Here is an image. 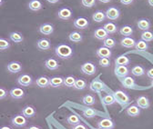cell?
Listing matches in <instances>:
<instances>
[{"label": "cell", "instance_id": "cell-1", "mask_svg": "<svg viewBox=\"0 0 153 129\" xmlns=\"http://www.w3.org/2000/svg\"><path fill=\"white\" fill-rule=\"evenodd\" d=\"M73 48L66 44H60L55 48V54L62 59H68L73 56Z\"/></svg>", "mask_w": 153, "mask_h": 129}, {"label": "cell", "instance_id": "cell-2", "mask_svg": "<svg viewBox=\"0 0 153 129\" xmlns=\"http://www.w3.org/2000/svg\"><path fill=\"white\" fill-rule=\"evenodd\" d=\"M113 97L115 98V101H116L118 104H120V105H126L130 102V98L128 97V95L124 92L123 90H117L114 92Z\"/></svg>", "mask_w": 153, "mask_h": 129}, {"label": "cell", "instance_id": "cell-3", "mask_svg": "<svg viewBox=\"0 0 153 129\" xmlns=\"http://www.w3.org/2000/svg\"><path fill=\"white\" fill-rule=\"evenodd\" d=\"M81 72L88 76H93L97 72V66L92 62H86L81 66Z\"/></svg>", "mask_w": 153, "mask_h": 129}, {"label": "cell", "instance_id": "cell-4", "mask_svg": "<svg viewBox=\"0 0 153 129\" xmlns=\"http://www.w3.org/2000/svg\"><path fill=\"white\" fill-rule=\"evenodd\" d=\"M11 124H12V125H14L16 127H23L27 125V118L25 117L22 114L16 115L11 119Z\"/></svg>", "mask_w": 153, "mask_h": 129}, {"label": "cell", "instance_id": "cell-5", "mask_svg": "<svg viewBox=\"0 0 153 129\" xmlns=\"http://www.w3.org/2000/svg\"><path fill=\"white\" fill-rule=\"evenodd\" d=\"M106 17L109 20H117L120 15V11L116 7H110L106 11Z\"/></svg>", "mask_w": 153, "mask_h": 129}, {"label": "cell", "instance_id": "cell-6", "mask_svg": "<svg viewBox=\"0 0 153 129\" xmlns=\"http://www.w3.org/2000/svg\"><path fill=\"white\" fill-rule=\"evenodd\" d=\"M32 83H33L32 77L27 75V74H22L21 76H19L17 77V84L21 86L27 87V86H31Z\"/></svg>", "mask_w": 153, "mask_h": 129}, {"label": "cell", "instance_id": "cell-7", "mask_svg": "<svg viewBox=\"0 0 153 129\" xmlns=\"http://www.w3.org/2000/svg\"><path fill=\"white\" fill-rule=\"evenodd\" d=\"M89 88L93 92H102V91H104L106 89V86H105V84L102 81H100L99 78H97V79H94L90 83Z\"/></svg>", "mask_w": 153, "mask_h": 129}, {"label": "cell", "instance_id": "cell-8", "mask_svg": "<svg viewBox=\"0 0 153 129\" xmlns=\"http://www.w3.org/2000/svg\"><path fill=\"white\" fill-rule=\"evenodd\" d=\"M114 73L119 78H124L125 77H128L129 69L128 66H116L114 69Z\"/></svg>", "mask_w": 153, "mask_h": 129}, {"label": "cell", "instance_id": "cell-9", "mask_svg": "<svg viewBox=\"0 0 153 129\" xmlns=\"http://www.w3.org/2000/svg\"><path fill=\"white\" fill-rule=\"evenodd\" d=\"M73 15V12L68 7H62L57 12V16L61 20H69Z\"/></svg>", "mask_w": 153, "mask_h": 129}, {"label": "cell", "instance_id": "cell-10", "mask_svg": "<svg viewBox=\"0 0 153 129\" xmlns=\"http://www.w3.org/2000/svg\"><path fill=\"white\" fill-rule=\"evenodd\" d=\"M73 24H74V27L76 28L85 29V28H88V27L89 26V21H88V19H87L86 17L80 16V17L76 18L73 22Z\"/></svg>", "mask_w": 153, "mask_h": 129}, {"label": "cell", "instance_id": "cell-11", "mask_svg": "<svg viewBox=\"0 0 153 129\" xmlns=\"http://www.w3.org/2000/svg\"><path fill=\"white\" fill-rule=\"evenodd\" d=\"M99 129H114L115 123L110 118H102L98 122Z\"/></svg>", "mask_w": 153, "mask_h": 129}, {"label": "cell", "instance_id": "cell-12", "mask_svg": "<svg viewBox=\"0 0 153 129\" xmlns=\"http://www.w3.org/2000/svg\"><path fill=\"white\" fill-rule=\"evenodd\" d=\"M9 95L13 99H22L25 97V91L20 87H13L9 91Z\"/></svg>", "mask_w": 153, "mask_h": 129}, {"label": "cell", "instance_id": "cell-13", "mask_svg": "<svg viewBox=\"0 0 153 129\" xmlns=\"http://www.w3.org/2000/svg\"><path fill=\"white\" fill-rule=\"evenodd\" d=\"M7 71L10 73H18L22 71V65L18 61H11L7 64Z\"/></svg>", "mask_w": 153, "mask_h": 129}, {"label": "cell", "instance_id": "cell-14", "mask_svg": "<svg viewBox=\"0 0 153 129\" xmlns=\"http://www.w3.org/2000/svg\"><path fill=\"white\" fill-rule=\"evenodd\" d=\"M96 54H97V56L100 58H108L111 57L112 55V52L109 48L106 47V46H100L98 48V50L96 51Z\"/></svg>", "mask_w": 153, "mask_h": 129}, {"label": "cell", "instance_id": "cell-15", "mask_svg": "<svg viewBox=\"0 0 153 129\" xmlns=\"http://www.w3.org/2000/svg\"><path fill=\"white\" fill-rule=\"evenodd\" d=\"M39 32H40V34H42L44 35H50L54 32V27H53V25H51L49 23L42 24L39 27Z\"/></svg>", "mask_w": 153, "mask_h": 129}, {"label": "cell", "instance_id": "cell-16", "mask_svg": "<svg viewBox=\"0 0 153 129\" xmlns=\"http://www.w3.org/2000/svg\"><path fill=\"white\" fill-rule=\"evenodd\" d=\"M137 105L141 109H147L150 106L149 99L145 96H140L137 98Z\"/></svg>", "mask_w": 153, "mask_h": 129}, {"label": "cell", "instance_id": "cell-17", "mask_svg": "<svg viewBox=\"0 0 153 129\" xmlns=\"http://www.w3.org/2000/svg\"><path fill=\"white\" fill-rule=\"evenodd\" d=\"M126 113L129 116H139L140 114V108L137 105H131L126 109Z\"/></svg>", "mask_w": 153, "mask_h": 129}, {"label": "cell", "instance_id": "cell-18", "mask_svg": "<svg viewBox=\"0 0 153 129\" xmlns=\"http://www.w3.org/2000/svg\"><path fill=\"white\" fill-rule=\"evenodd\" d=\"M120 45L126 48H132L135 46L136 41L134 38H130V36H124V38L120 40Z\"/></svg>", "mask_w": 153, "mask_h": 129}, {"label": "cell", "instance_id": "cell-19", "mask_svg": "<svg viewBox=\"0 0 153 129\" xmlns=\"http://www.w3.org/2000/svg\"><path fill=\"white\" fill-rule=\"evenodd\" d=\"M36 114V111L34 106L32 105H26L23 109H22V115L27 117V118H31L34 117Z\"/></svg>", "mask_w": 153, "mask_h": 129}, {"label": "cell", "instance_id": "cell-20", "mask_svg": "<svg viewBox=\"0 0 153 129\" xmlns=\"http://www.w3.org/2000/svg\"><path fill=\"white\" fill-rule=\"evenodd\" d=\"M120 81H121L122 86H123L125 88H129V89H131V88H135V86H136L135 80H134V78L131 77H128H128H125L124 78H121Z\"/></svg>", "mask_w": 153, "mask_h": 129}, {"label": "cell", "instance_id": "cell-21", "mask_svg": "<svg viewBox=\"0 0 153 129\" xmlns=\"http://www.w3.org/2000/svg\"><path fill=\"white\" fill-rule=\"evenodd\" d=\"M94 36L99 40H104L107 38H108V34L103 27H99V28H97L95 30Z\"/></svg>", "mask_w": 153, "mask_h": 129}, {"label": "cell", "instance_id": "cell-22", "mask_svg": "<svg viewBox=\"0 0 153 129\" xmlns=\"http://www.w3.org/2000/svg\"><path fill=\"white\" fill-rule=\"evenodd\" d=\"M36 46L40 50H49L51 48V43L47 38H41L36 42Z\"/></svg>", "mask_w": 153, "mask_h": 129}, {"label": "cell", "instance_id": "cell-23", "mask_svg": "<svg viewBox=\"0 0 153 129\" xmlns=\"http://www.w3.org/2000/svg\"><path fill=\"white\" fill-rule=\"evenodd\" d=\"M131 74L135 77H142L146 74V70L142 66L137 65V66H134L131 68Z\"/></svg>", "mask_w": 153, "mask_h": 129}, {"label": "cell", "instance_id": "cell-24", "mask_svg": "<svg viewBox=\"0 0 153 129\" xmlns=\"http://www.w3.org/2000/svg\"><path fill=\"white\" fill-rule=\"evenodd\" d=\"M64 85V78L61 77H53L49 78V86L52 87H59Z\"/></svg>", "mask_w": 153, "mask_h": 129}, {"label": "cell", "instance_id": "cell-25", "mask_svg": "<svg viewBox=\"0 0 153 129\" xmlns=\"http://www.w3.org/2000/svg\"><path fill=\"white\" fill-rule=\"evenodd\" d=\"M45 66L49 70H56L59 67V63L54 58H48L45 61Z\"/></svg>", "mask_w": 153, "mask_h": 129}, {"label": "cell", "instance_id": "cell-26", "mask_svg": "<svg viewBox=\"0 0 153 129\" xmlns=\"http://www.w3.org/2000/svg\"><path fill=\"white\" fill-rule=\"evenodd\" d=\"M68 38L71 42H75V43H79L83 40V35L81 33L78 32V31H73L69 34Z\"/></svg>", "mask_w": 153, "mask_h": 129}, {"label": "cell", "instance_id": "cell-27", "mask_svg": "<svg viewBox=\"0 0 153 129\" xmlns=\"http://www.w3.org/2000/svg\"><path fill=\"white\" fill-rule=\"evenodd\" d=\"M28 7L32 11H38L42 9L43 4L40 0H30L28 3Z\"/></svg>", "mask_w": 153, "mask_h": 129}, {"label": "cell", "instance_id": "cell-28", "mask_svg": "<svg viewBox=\"0 0 153 129\" xmlns=\"http://www.w3.org/2000/svg\"><path fill=\"white\" fill-rule=\"evenodd\" d=\"M106 14L101 11V10H98V11H96L93 15H92V19L96 22H98V23H100V22H103L105 21L106 19Z\"/></svg>", "mask_w": 153, "mask_h": 129}, {"label": "cell", "instance_id": "cell-29", "mask_svg": "<svg viewBox=\"0 0 153 129\" xmlns=\"http://www.w3.org/2000/svg\"><path fill=\"white\" fill-rule=\"evenodd\" d=\"M9 38L14 43H21L24 40V36L19 32H11L9 34Z\"/></svg>", "mask_w": 153, "mask_h": 129}, {"label": "cell", "instance_id": "cell-30", "mask_svg": "<svg viewBox=\"0 0 153 129\" xmlns=\"http://www.w3.org/2000/svg\"><path fill=\"white\" fill-rule=\"evenodd\" d=\"M36 84L38 87H48L49 86V78L46 76L39 77L36 80Z\"/></svg>", "mask_w": 153, "mask_h": 129}, {"label": "cell", "instance_id": "cell-31", "mask_svg": "<svg viewBox=\"0 0 153 129\" xmlns=\"http://www.w3.org/2000/svg\"><path fill=\"white\" fill-rule=\"evenodd\" d=\"M130 64V59L127 56H120L115 59V65L116 66H128Z\"/></svg>", "mask_w": 153, "mask_h": 129}, {"label": "cell", "instance_id": "cell-32", "mask_svg": "<svg viewBox=\"0 0 153 129\" xmlns=\"http://www.w3.org/2000/svg\"><path fill=\"white\" fill-rule=\"evenodd\" d=\"M150 22L146 19V18H141L138 21V27L140 29V30H143V31H147L150 28Z\"/></svg>", "mask_w": 153, "mask_h": 129}, {"label": "cell", "instance_id": "cell-33", "mask_svg": "<svg viewBox=\"0 0 153 129\" xmlns=\"http://www.w3.org/2000/svg\"><path fill=\"white\" fill-rule=\"evenodd\" d=\"M103 28L108 32V34H115L118 31V27L116 24H114L112 22L106 23L103 27Z\"/></svg>", "mask_w": 153, "mask_h": 129}, {"label": "cell", "instance_id": "cell-34", "mask_svg": "<svg viewBox=\"0 0 153 129\" xmlns=\"http://www.w3.org/2000/svg\"><path fill=\"white\" fill-rule=\"evenodd\" d=\"M74 87L78 90H83L87 87V81L84 78H78L76 79Z\"/></svg>", "mask_w": 153, "mask_h": 129}, {"label": "cell", "instance_id": "cell-35", "mask_svg": "<svg viewBox=\"0 0 153 129\" xmlns=\"http://www.w3.org/2000/svg\"><path fill=\"white\" fill-rule=\"evenodd\" d=\"M82 102H83L84 105L90 106V105H94L96 104V99L92 95H86V96L83 97Z\"/></svg>", "mask_w": 153, "mask_h": 129}, {"label": "cell", "instance_id": "cell-36", "mask_svg": "<svg viewBox=\"0 0 153 129\" xmlns=\"http://www.w3.org/2000/svg\"><path fill=\"white\" fill-rule=\"evenodd\" d=\"M67 122L71 125H79L80 124V119L79 118L78 116H76L74 114H71L69 116H68L67 117Z\"/></svg>", "mask_w": 153, "mask_h": 129}, {"label": "cell", "instance_id": "cell-37", "mask_svg": "<svg viewBox=\"0 0 153 129\" xmlns=\"http://www.w3.org/2000/svg\"><path fill=\"white\" fill-rule=\"evenodd\" d=\"M120 33L121 35L129 36L133 34V28L130 26H123L121 28H120Z\"/></svg>", "mask_w": 153, "mask_h": 129}, {"label": "cell", "instance_id": "cell-38", "mask_svg": "<svg viewBox=\"0 0 153 129\" xmlns=\"http://www.w3.org/2000/svg\"><path fill=\"white\" fill-rule=\"evenodd\" d=\"M135 48L139 51H146L148 50L149 48V45L146 41H143V40H139L136 42V45H135Z\"/></svg>", "mask_w": 153, "mask_h": 129}, {"label": "cell", "instance_id": "cell-39", "mask_svg": "<svg viewBox=\"0 0 153 129\" xmlns=\"http://www.w3.org/2000/svg\"><path fill=\"white\" fill-rule=\"evenodd\" d=\"M116 44H117V42H116V40H115L114 38H107L106 39H104L103 40V45H104V46H106V47H108V48H113L115 46H116Z\"/></svg>", "mask_w": 153, "mask_h": 129}, {"label": "cell", "instance_id": "cell-40", "mask_svg": "<svg viewBox=\"0 0 153 129\" xmlns=\"http://www.w3.org/2000/svg\"><path fill=\"white\" fill-rule=\"evenodd\" d=\"M141 40L143 41H146V42H150L153 40V33L147 30V31H144L142 34H141Z\"/></svg>", "mask_w": 153, "mask_h": 129}, {"label": "cell", "instance_id": "cell-41", "mask_svg": "<svg viewBox=\"0 0 153 129\" xmlns=\"http://www.w3.org/2000/svg\"><path fill=\"white\" fill-rule=\"evenodd\" d=\"M102 101H103V103H104L105 105H113V104L116 103V101H115V98H114L113 95H106V96H104L103 98H102Z\"/></svg>", "mask_w": 153, "mask_h": 129}, {"label": "cell", "instance_id": "cell-42", "mask_svg": "<svg viewBox=\"0 0 153 129\" xmlns=\"http://www.w3.org/2000/svg\"><path fill=\"white\" fill-rule=\"evenodd\" d=\"M76 78L73 76H68L64 78V85L68 87H74Z\"/></svg>", "mask_w": 153, "mask_h": 129}, {"label": "cell", "instance_id": "cell-43", "mask_svg": "<svg viewBox=\"0 0 153 129\" xmlns=\"http://www.w3.org/2000/svg\"><path fill=\"white\" fill-rule=\"evenodd\" d=\"M83 115L88 118H92V117L97 116V112H96L95 110L92 108H87L83 111Z\"/></svg>", "mask_w": 153, "mask_h": 129}, {"label": "cell", "instance_id": "cell-44", "mask_svg": "<svg viewBox=\"0 0 153 129\" xmlns=\"http://www.w3.org/2000/svg\"><path fill=\"white\" fill-rule=\"evenodd\" d=\"M11 46L9 41H7L5 38H0V50H7Z\"/></svg>", "mask_w": 153, "mask_h": 129}, {"label": "cell", "instance_id": "cell-45", "mask_svg": "<svg viewBox=\"0 0 153 129\" xmlns=\"http://www.w3.org/2000/svg\"><path fill=\"white\" fill-rule=\"evenodd\" d=\"M81 3L85 7H93L96 5V0H81Z\"/></svg>", "mask_w": 153, "mask_h": 129}, {"label": "cell", "instance_id": "cell-46", "mask_svg": "<svg viewBox=\"0 0 153 129\" xmlns=\"http://www.w3.org/2000/svg\"><path fill=\"white\" fill-rule=\"evenodd\" d=\"M99 64H100V66H102V67H108V66H110V60H109L108 58H106V57L100 58V61H99Z\"/></svg>", "mask_w": 153, "mask_h": 129}, {"label": "cell", "instance_id": "cell-47", "mask_svg": "<svg viewBox=\"0 0 153 129\" xmlns=\"http://www.w3.org/2000/svg\"><path fill=\"white\" fill-rule=\"evenodd\" d=\"M9 94V92H7V90L2 86H0V100H2V99H5L7 95Z\"/></svg>", "mask_w": 153, "mask_h": 129}, {"label": "cell", "instance_id": "cell-48", "mask_svg": "<svg viewBox=\"0 0 153 129\" xmlns=\"http://www.w3.org/2000/svg\"><path fill=\"white\" fill-rule=\"evenodd\" d=\"M133 1H134V0H120V3L122 5H125V6H128L130 4H132Z\"/></svg>", "mask_w": 153, "mask_h": 129}, {"label": "cell", "instance_id": "cell-49", "mask_svg": "<svg viewBox=\"0 0 153 129\" xmlns=\"http://www.w3.org/2000/svg\"><path fill=\"white\" fill-rule=\"evenodd\" d=\"M72 129H88L84 125L82 124H79V125H74Z\"/></svg>", "mask_w": 153, "mask_h": 129}, {"label": "cell", "instance_id": "cell-50", "mask_svg": "<svg viewBox=\"0 0 153 129\" xmlns=\"http://www.w3.org/2000/svg\"><path fill=\"white\" fill-rule=\"evenodd\" d=\"M146 73H147V76H148L149 78L153 79V67L150 68V69H149Z\"/></svg>", "mask_w": 153, "mask_h": 129}, {"label": "cell", "instance_id": "cell-51", "mask_svg": "<svg viewBox=\"0 0 153 129\" xmlns=\"http://www.w3.org/2000/svg\"><path fill=\"white\" fill-rule=\"evenodd\" d=\"M47 1L50 4H56L59 2V0H47Z\"/></svg>", "mask_w": 153, "mask_h": 129}, {"label": "cell", "instance_id": "cell-52", "mask_svg": "<svg viewBox=\"0 0 153 129\" xmlns=\"http://www.w3.org/2000/svg\"><path fill=\"white\" fill-rule=\"evenodd\" d=\"M27 129H42V128L39 127V126H37V125H31V126H29Z\"/></svg>", "mask_w": 153, "mask_h": 129}, {"label": "cell", "instance_id": "cell-53", "mask_svg": "<svg viewBox=\"0 0 153 129\" xmlns=\"http://www.w3.org/2000/svg\"><path fill=\"white\" fill-rule=\"evenodd\" d=\"M111 0H100V2L101 3H104V4H107V3H109Z\"/></svg>", "mask_w": 153, "mask_h": 129}, {"label": "cell", "instance_id": "cell-54", "mask_svg": "<svg viewBox=\"0 0 153 129\" xmlns=\"http://www.w3.org/2000/svg\"><path fill=\"white\" fill-rule=\"evenodd\" d=\"M0 129H12L10 126H7V125H4V126H1Z\"/></svg>", "mask_w": 153, "mask_h": 129}, {"label": "cell", "instance_id": "cell-55", "mask_svg": "<svg viewBox=\"0 0 153 129\" xmlns=\"http://www.w3.org/2000/svg\"><path fill=\"white\" fill-rule=\"evenodd\" d=\"M148 3L150 7H153V0H148Z\"/></svg>", "mask_w": 153, "mask_h": 129}, {"label": "cell", "instance_id": "cell-56", "mask_svg": "<svg viewBox=\"0 0 153 129\" xmlns=\"http://www.w3.org/2000/svg\"><path fill=\"white\" fill-rule=\"evenodd\" d=\"M3 3H4V1H3V0H0V7H1V6L3 5Z\"/></svg>", "mask_w": 153, "mask_h": 129}, {"label": "cell", "instance_id": "cell-57", "mask_svg": "<svg viewBox=\"0 0 153 129\" xmlns=\"http://www.w3.org/2000/svg\"><path fill=\"white\" fill-rule=\"evenodd\" d=\"M151 86H153V79H152V81H151Z\"/></svg>", "mask_w": 153, "mask_h": 129}, {"label": "cell", "instance_id": "cell-58", "mask_svg": "<svg viewBox=\"0 0 153 129\" xmlns=\"http://www.w3.org/2000/svg\"><path fill=\"white\" fill-rule=\"evenodd\" d=\"M92 129H97V128H92Z\"/></svg>", "mask_w": 153, "mask_h": 129}]
</instances>
